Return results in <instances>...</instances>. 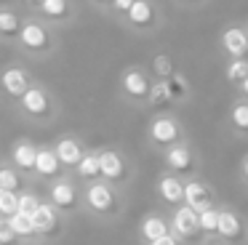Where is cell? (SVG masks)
Instances as JSON below:
<instances>
[{"label": "cell", "mask_w": 248, "mask_h": 245, "mask_svg": "<svg viewBox=\"0 0 248 245\" xmlns=\"http://www.w3.org/2000/svg\"><path fill=\"white\" fill-rule=\"evenodd\" d=\"M243 24H246V30H248V16H246V19H243Z\"/></svg>", "instance_id": "cell-43"}, {"label": "cell", "mask_w": 248, "mask_h": 245, "mask_svg": "<svg viewBox=\"0 0 248 245\" xmlns=\"http://www.w3.org/2000/svg\"><path fill=\"white\" fill-rule=\"evenodd\" d=\"M35 14L62 32V30H70V27L78 21L80 8H78L75 0H43V3H40V8L35 11Z\"/></svg>", "instance_id": "cell-11"}, {"label": "cell", "mask_w": 248, "mask_h": 245, "mask_svg": "<svg viewBox=\"0 0 248 245\" xmlns=\"http://www.w3.org/2000/svg\"><path fill=\"white\" fill-rule=\"evenodd\" d=\"M24 11L16 3H0V43L3 46H16V37L24 24Z\"/></svg>", "instance_id": "cell-17"}, {"label": "cell", "mask_w": 248, "mask_h": 245, "mask_svg": "<svg viewBox=\"0 0 248 245\" xmlns=\"http://www.w3.org/2000/svg\"><path fill=\"white\" fill-rule=\"evenodd\" d=\"M208 245H232V243H230V240H221V237H219V240H211Z\"/></svg>", "instance_id": "cell-42"}, {"label": "cell", "mask_w": 248, "mask_h": 245, "mask_svg": "<svg viewBox=\"0 0 248 245\" xmlns=\"http://www.w3.org/2000/svg\"><path fill=\"white\" fill-rule=\"evenodd\" d=\"M0 245H27L16 232H14L8 216H0Z\"/></svg>", "instance_id": "cell-33"}, {"label": "cell", "mask_w": 248, "mask_h": 245, "mask_svg": "<svg viewBox=\"0 0 248 245\" xmlns=\"http://www.w3.org/2000/svg\"><path fill=\"white\" fill-rule=\"evenodd\" d=\"M32 221H35L38 245H48V243H56V240L64 237L67 221H70V218H67L64 213L59 211V208H54V205H51V202L43 197V202H40V208L35 211Z\"/></svg>", "instance_id": "cell-8"}, {"label": "cell", "mask_w": 248, "mask_h": 245, "mask_svg": "<svg viewBox=\"0 0 248 245\" xmlns=\"http://www.w3.org/2000/svg\"><path fill=\"white\" fill-rule=\"evenodd\" d=\"M147 245H184L182 240L176 237V234H163V237H157V240H152V243H147Z\"/></svg>", "instance_id": "cell-38"}, {"label": "cell", "mask_w": 248, "mask_h": 245, "mask_svg": "<svg viewBox=\"0 0 248 245\" xmlns=\"http://www.w3.org/2000/svg\"><path fill=\"white\" fill-rule=\"evenodd\" d=\"M14 107H16L19 117H22L24 122L38 125V128L54 125L62 115V104H59V99H56V93L46 83H40V80H35V83L30 85V91Z\"/></svg>", "instance_id": "cell-2"}, {"label": "cell", "mask_w": 248, "mask_h": 245, "mask_svg": "<svg viewBox=\"0 0 248 245\" xmlns=\"http://www.w3.org/2000/svg\"><path fill=\"white\" fill-rule=\"evenodd\" d=\"M150 72H152V77H155V80H168L173 72H179V69H176V61H173L171 53L160 51V53H155V56H152Z\"/></svg>", "instance_id": "cell-28"}, {"label": "cell", "mask_w": 248, "mask_h": 245, "mask_svg": "<svg viewBox=\"0 0 248 245\" xmlns=\"http://www.w3.org/2000/svg\"><path fill=\"white\" fill-rule=\"evenodd\" d=\"M237 91H240V96H243V99H248V77L243 80L240 85H237Z\"/></svg>", "instance_id": "cell-41"}, {"label": "cell", "mask_w": 248, "mask_h": 245, "mask_svg": "<svg viewBox=\"0 0 248 245\" xmlns=\"http://www.w3.org/2000/svg\"><path fill=\"white\" fill-rule=\"evenodd\" d=\"M16 211H19V195L0 189V216H14Z\"/></svg>", "instance_id": "cell-34"}, {"label": "cell", "mask_w": 248, "mask_h": 245, "mask_svg": "<svg viewBox=\"0 0 248 245\" xmlns=\"http://www.w3.org/2000/svg\"><path fill=\"white\" fill-rule=\"evenodd\" d=\"M171 234H176L182 243H192L200 237V224H198V211H192L189 205H176L171 213Z\"/></svg>", "instance_id": "cell-14"}, {"label": "cell", "mask_w": 248, "mask_h": 245, "mask_svg": "<svg viewBox=\"0 0 248 245\" xmlns=\"http://www.w3.org/2000/svg\"><path fill=\"white\" fill-rule=\"evenodd\" d=\"M40 3H43V0H16V5L24 11V14H35V11L40 8Z\"/></svg>", "instance_id": "cell-39"}, {"label": "cell", "mask_w": 248, "mask_h": 245, "mask_svg": "<svg viewBox=\"0 0 248 245\" xmlns=\"http://www.w3.org/2000/svg\"><path fill=\"white\" fill-rule=\"evenodd\" d=\"M3 160H6V157H3V154H0V165H3Z\"/></svg>", "instance_id": "cell-44"}, {"label": "cell", "mask_w": 248, "mask_h": 245, "mask_svg": "<svg viewBox=\"0 0 248 245\" xmlns=\"http://www.w3.org/2000/svg\"><path fill=\"white\" fill-rule=\"evenodd\" d=\"M136 232H139L141 245H147V243H152V240H157V237L171 232V221H168L166 216H160V213H147L139 221V229H136Z\"/></svg>", "instance_id": "cell-21"}, {"label": "cell", "mask_w": 248, "mask_h": 245, "mask_svg": "<svg viewBox=\"0 0 248 245\" xmlns=\"http://www.w3.org/2000/svg\"><path fill=\"white\" fill-rule=\"evenodd\" d=\"M219 51L224 59H248V30L243 21H227L219 32Z\"/></svg>", "instance_id": "cell-13"}, {"label": "cell", "mask_w": 248, "mask_h": 245, "mask_svg": "<svg viewBox=\"0 0 248 245\" xmlns=\"http://www.w3.org/2000/svg\"><path fill=\"white\" fill-rule=\"evenodd\" d=\"M86 144H83L80 136H75V133H64V136H59L54 141V152L56 157H59V163L64 165L67 173H72V170L78 168V163L83 160V154H86Z\"/></svg>", "instance_id": "cell-15"}, {"label": "cell", "mask_w": 248, "mask_h": 245, "mask_svg": "<svg viewBox=\"0 0 248 245\" xmlns=\"http://www.w3.org/2000/svg\"><path fill=\"white\" fill-rule=\"evenodd\" d=\"M155 189H157V197H160L166 205L176 208V205L184 202V179L176 176V173H171V170H166V173L157 179Z\"/></svg>", "instance_id": "cell-20"}, {"label": "cell", "mask_w": 248, "mask_h": 245, "mask_svg": "<svg viewBox=\"0 0 248 245\" xmlns=\"http://www.w3.org/2000/svg\"><path fill=\"white\" fill-rule=\"evenodd\" d=\"M147 107H150V109H157V112H163L166 107H173L166 80H155V83H152V91H150V99H147Z\"/></svg>", "instance_id": "cell-29"}, {"label": "cell", "mask_w": 248, "mask_h": 245, "mask_svg": "<svg viewBox=\"0 0 248 245\" xmlns=\"http://www.w3.org/2000/svg\"><path fill=\"white\" fill-rule=\"evenodd\" d=\"M8 221H11L14 232H16L27 245H38V234H35V221H32V216L14 213V216H8Z\"/></svg>", "instance_id": "cell-27"}, {"label": "cell", "mask_w": 248, "mask_h": 245, "mask_svg": "<svg viewBox=\"0 0 248 245\" xmlns=\"http://www.w3.org/2000/svg\"><path fill=\"white\" fill-rule=\"evenodd\" d=\"M227 128L235 136H246L248 138V99L237 96L227 109Z\"/></svg>", "instance_id": "cell-22"}, {"label": "cell", "mask_w": 248, "mask_h": 245, "mask_svg": "<svg viewBox=\"0 0 248 245\" xmlns=\"http://www.w3.org/2000/svg\"><path fill=\"white\" fill-rule=\"evenodd\" d=\"M248 77V59H227L224 61V80L230 85H240Z\"/></svg>", "instance_id": "cell-30"}, {"label": "cell", "mask_w": 248, "mask_h": 245, "mask_svg": "<svg viewBox=\"0 0 248 245\" xmlns=\"http://www.w3.org/2000/svg\"><path fill=\"white\" fill-rule=\"evenodd\" d=\"M163 165H166V170H171V173L176 176H192L195 168H198V154H195L192 144L184 138V141L173 144V147L163 149Z\"/></svg>", "instance_id": "cell-12"}, {"label": "cell", "mask_w": 248, "mask_h": 245, "mask_svg": "<svg viewBox=\"0 0 248 245\" xmlns=\"http://www.w3.org/2000/svg\"><path fill=\"white\" fill-rule=\"evenodd\" d=\"M131 5H134V0H112V8H109V19L120 21L125 14H128Z\"/></svg>", "instance_id": "cell-35"}, {"label": "cell", "mask_w": 248, "mask_h": 245, "mask_svg": "<svg viewBox=\"0 0 248 245\" xmlns=\"http://www.w3.org/2000/svg\"><path fill=\"white\" fill-rule=\"evenodd\" d=\"M168 85V93H171V101L173 104H187L189 99H192V83H189V77L184 72H173L171 77L166 80Z\"/></svg>", "instance_id": "cell-25"}, {"label": "cell", "mask_w": 248, "mask_h": 245, "mask_svg": "<svg viewBox=\"0 0 248 245\" xmlns=\"http://www.w3.org/2000/svg\"><path fill=\"white\" fill-rule=\"evenodd\" d=\"M35 157H38V144L32 138H16L8 152V163L27 176V181H35Z\"/></svg>", "instance_id": "cell-16"}, {"label": "cell", "mask_w": 248, "mask_h": 245, "mask_svg": "<svg viewBox=\"0 0 248 245\" xmlns=\"http://www.w3.org/2000/svg\"><path fill=\"white\" fill-rule=\"evenodd\" d=\"M125 200H123V189L104 179L88 181L83 184V213L99 218V221H115L123 213Z\"/></svg>", "instance_id": "cell-3"}, {"label": "cell", "mask_w": 248, "mask_h": 245, "mask_svg": "<svg viewBox=\"0 0 248 245\" xmlns=\"http://www.w3.org/2000/svg\"><path fill=\"white\" fill-rule=\"evenodd\" d=\"M14 48L30 61H48L62 48V32L43 21L38 14H27Z\"/></svg>", "instance_id": "cell-1"}, {"label": "cell", "mask_w": 248, "mask_h": 245, "mask_svg": "<svg viewBox=\"0 0 248 245\" xmlns=\"http://www.w3.org/2000/svg\"><path fill=\"white\" fill-rule=\"evenodd\" d=\"M88 5H91L93 11H99V14L109 16V8H112V0H86Z\"/></svg>", "instance_id": "cell-37"}, {"label": "cell", "mask_w": 248, "mask_h": 245, "mask_svg": "<svg viewBox=\"0 0 248 245\" xmlns=\"http://www.w3.org/2000/svg\"><path fill=\"white\" fill-rule=\"evenodd\" d=\"M198 224L203 234H216V227H219V208H205V211L198 213Z\"/></svg>", "instance_id": "cell-32"}, {"label": "cell", "mask_w": 248, "mask_h": 245, "mask_svg": "<svg viewBox=\"0 0 248 245\" xmlns=\"http://www.w3.org/2000/svg\"><path fill=\"white\" fill-rule=\"evenodd\" d=\"M62 173H67L64 165L59 163L54 152V144H38V157H35V179L48 184V181L59 179Z\"/></svg>", "instance_id": "cell-18"}, {"label": "cell", "mask_w": 248, "mask_h": 245, "mask_svg": "<svg viewBox=\"0 0 248 245\" xmlns=\"http://www.w3.org/2000/svg\"><path fill=\"white\" fill-rule=\"evenodd\" d=\"M72 176H75L80 184H88V181L102 179V168H99V149H86V154H83V160L78 163V168L72 170Z\"/></svg>", "instance_id": "cell-24"}, {"label": "cell", "mask_w": 248, "mask_h": 245, "mask_svg": "<svg viewBox=\"0 0 248 245\" xmlns=\"http://www.w3.org/2000/svg\"><path fill=\"white\" fill-rule=\"evenodd\" d=\"M173 3L184 11H203V8H208L211 0H173Z\"/></svg>", "instance_id": "cell-36"}, {"label": "cell", "mask_w": 248, "mask_h": 245, "mask_svg": "<svg viewBox=\"0 0 248 245\" xmlns=\"http://www.w3.org/2000/svg\"><path fill=\"white\" fill-rule=\"evenodd\" d=\"M184 141V125L176 115L171 112H157L152 115V120L147 122V144L155 149H168L173 144Z\"/></svg>", "instance_id": "cell-7"}, {"label": "cell", "mask_w": 248, "mask_h": 245, "mask_svg": "<svg viewBox=\"0 0 248 245\" xmlns=\"http://www.w3.org/2000/svg\"><path fill=\"white\" fill-rule=\"evenodd\" d=\"M43 202V195L35 189H22L19 192V211L16 213H24V216H35V211L40 208Z\"/></svg>", "instance_id": "cell-31"}, {"label": "cell", "mask_w": 248, "mask_h": 245, "mask_svg": "<svg viewBox=\"0 0 248 245\" xmlns=\"http://www.w3.org/2000/svg\"><path fill=\"white\" fill-rule=\"evenodd\" d=\"M32 83H35V75L30 72L22 61H11L0 69V96H3L8 104H16V101L30 91Z\"/></svg>", "instance_id": "cell-9"}, {"label": "cell", "mask_w": 248, "mask_h": 245, "mask_svg": "<svg viewBox=\"0 0 248 245\" xmlns=\"http://www.w3.org/2000/svg\"><path fill=\"white\" fill-rule=\"evenodd\" d=\"M0 189L3 192H22L27 189V176L22 173V170H16L8 160H3V165H0Z\"/></svg>", "instance_id": "cell-26"}, {"label": "cell", "mask_w": 248, "mask_h": 245, "mask_svg": "<svg viewBox=\"0 0 248 245\" xmlns=\"http://www.w3.org/2000/svg\"><path fill=\"white\" fill-rule=\"evenodd\" d=\"M240 176H243V179L248 181V154H246V157L240 160Z\"/></svg>", "instance_id": "cell-40"}, {"label": "cell", "mask_w": 248, "mask_h": 245, "mask_svg": "<svg viewBox=\"0 0 248 245\" xmlns=\"http://www.w3.org/2000/svg\"><path fill=\"white\" fill-rule=\"evenodd\" d=\"M46 200L54 208H59L67 218L83 213V186L78 184V179L72 173H62L59 179L46 184Z\"/></svg>", "instance_id": "cell-6"}, {"label": "cell", "mask_w": 248, "mask_h": 245, "mask_svg": "<svg viewBox=\"0 0 248 245\" xmlns=\"http://www.w3.org/2000/svg\"><path fill=\"white\" fill-rule=\"evenodd\" d=\"M152 83H155V77H152L150 67H144V64H128V67H123V72L118 77V93L131 107H147Z\"/></svg>", "instance_id": "cell-5"}, {"label": "cell", "mask_w": 248, "mask_h": 245, "mask_svg": "<svg viewBox=\"0 0 248 245\" xmlns=\"http://www.w3.org/2000/svg\"><path fill=\"white\" fill-rule=\"evenodd\" d=\"M99 168H102V179L109 181V184H115V186H120V189H123L131 181V176H134L128 157L115 147H99Z\"/></svg>", "instance_id": "cell-10"}, {"label": "cell", "mask_w": 248, "mask_h": 245, "mask_svg": "<svg viewBox=\"0 0 248 245\" xmlns=\"http://www.w3.org/2000/svg\"><path fill=\"white\" fill-rule=\"evenodd\" d=\"M214 189H211V184H205V181L200 179H187L184 181V205H189L192 211H205V208H214Z\"/></svg>", "instance_id": "cell-19"}, {"label": "cell", "mask_w": 248, "mask_h": 245, "mask_svg": "<svg viewBox=\"0 0 248 245\" xmlns=\"http://www.w3.org/2000/svg\"><path fill=\"white\" fill-rule=\"evenodd\" d=\"M216 234H219L221 240L235 243L237 237H243V218L237 216L232 208H219V227H216Z\"/></svg>", "instance_id": "cell-23"}, {"label": "cell", "mask_w": 248, "mask_h": 245, "mask_svg": "<svg viewBox=\"0 0 248 245\" xmlns=\"http://www.w3.org/2000/svg\"><path fill=\"white\" fill-rule=\"evenodd\" d=\"M118 24L136 37H152L166 27V11L160 8L157 0H134L128 14Z\"/></svg>", "instance_id": "cell-4"}]
</instances>
